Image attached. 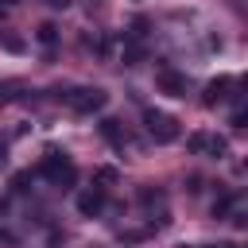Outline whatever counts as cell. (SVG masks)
Returning a JSON list of instances; mask_svg holds the SVG:
<instances>
[{
  "label": "cell",
  "instance_id": "obj_1",
  "mask_svg": "<svg viewBox=\"0 0 248 248\" xmlns=\"http://www.w3.org/2000/svg\"><path fill=\"white\" fill-rule=\"evenodd\" d=\"M39 174H43L50 186H74V182H78V167H74L62 151H46L43 163H39Z\"/></svg>",
  "mask_w": 248,
  "mask_h": 248
},
{
  "label": "cell",
  "instance_id": "obj_2",
  "mask_svg": "<svg viewBox=\"0 0 248 248\" xmlns=\"http://www.w3.org/2000/svg\"><path fill=\"white\" fill-rule=\"evenodd\" d=\"M143 128H147V136H151L155 143H174V140L182 136L178 120H174L170 112H163V108H143Z\"/></svg>",
  "mask_w": 248,
  "mask_h": 248
},
{
  "label": "cell",
  "instance_id": "obj_3",
  "mask_svg": "<svg viewBox=\"0 0 248 248\" xmlns=\"http://www.w3.org/2000/svg\"><path fill=\"white\" fill-rule=\"evenodd\" d=\"M74 112H101L105 105H108V93L105 89H89V85H81V89H66V93H58Z\"/></svg>",
  "mask_w": 248,
  "mask_h": 248
},
{
  "label": "cell",
  "instance_id": "obj_4",
  "mask_svg": "<svg viewBox=\"0 0 248 248\" xmlns=\"http://www.w3.org/2000/svg\"><path fill=\"white\" fill-rule=\"evenodd\" d=\"M186 147H190V155H205V159H225V151H229L225 136H217V132H194L186 140Z\"/></svg>",
  "mask_w": 248,
  "mask_h": 248
},
{
  "label": "cell",
  "instance_id": "obj_5",
  "mask_svg": "<svg viewBox=\"0 0 248 248\" xmlns=\"http://www.w3.org/2000/svg\"><path fill=\"white\" fill-rule=\"evenodd\" d=\"M155 85L163 89V93H170V97H186L190 93V78L186 74H178L174 66H155Z\"/></svg>",
  "mask_w": 248,
  "mask_h": 248
},
{
  "label": "cell",
  "instance_id": "obj_6",
  "mask_svg": "<svg viewBox=\"0 0 248 248\" xmlns=\"http://www.w3.org/2000/svg\"><path fill=\"white\" fill-rule=\"evenodd\" d=\"M236 85H240V81H236V78H229V74L213 78V81L205 85V93H202V105H205V108H217V105H225V101L232 97L229 89H236Z\"/></svg>",
  "mask_w": 248,
  "mask_h": 248
},
{
  "label": "cell",
  "instance_id": "obj_7",
  "mask_svg": "<svg viewBox=\"0 0 248 248\" xmlns=\"http://www.w3.org/2000/svg\"><path fill=\"white\" fill-rule=\"evenodd\" d=\"M101 209H105V190H101V186H93V190H81V194H78V213L97 217Z\"/></svg>",
  "mask_w": 248,
  "mask_h": 248
},
{
  "label": "cell",
  "instance_id": "obj_8",
  "mask_svg": "<svg viewBox=\"0 0 248 248\" xmlns=\"http://www.w3.org/2000/svg\"><path fill=\"white\" fill-rule=\"evenodd\" d=\"M101 136H105L108 143H116V147H124V143H128V136L120 132V120H101Z\"/></svg>",
  "mask_w": 248,
  "mask_h": 248
},
{
  "label": "cell",
  "instance_id": "obj_9",
  "mask_svg": "<svg viewBox=\"0 0 248 248\" xmlns=\"http://www.w3.org/2000/svg\"><path fill=\"white\" fill-rule=\"evenodd\" d=\"M0 46L12 50V54H23V39H19V35H4V31H0Z\"/></svg>",
  "mask_w": 248,
  "mask_h": 248
},
{
  "label": "cell",
  "instance_id": "obj_10",
  "mask_svg": "<svg viewBox=\"0 0 248 248\" xmlns=\"http://www.w3.org/2000/svg\"><path fill=\"white\" fill-rule=\"evenodd\" d=\"M54 39H58V35H54V23H43V27H39V43H43V46H50Z\"/></svg>",
  "mask_w": 248,
  "mask_h": 248
},
{
  "label": "cell",
  "instance_id": "obj_11",
  "mask_svg": "<svg viewBox=\"0 0 248 248\" xmlns=\"http://www.w3.org/2000/svg\"><path fill=\"white\" fill-rule=\"evenodd\" d=\"M202 248H236V244H229V240H217V244H202Z\"/></svg>",
  "mask_w": 248,
  "mask_h": 248
}]
</instances>
